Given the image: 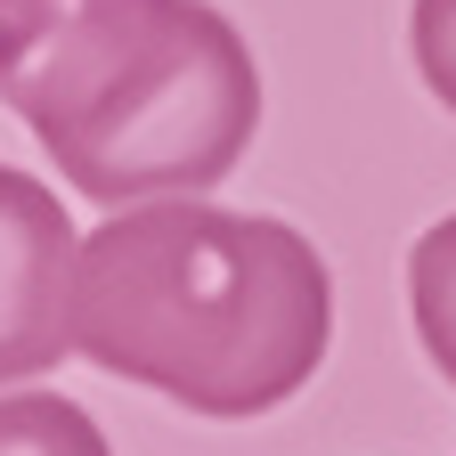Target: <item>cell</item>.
Segmentation results:
<instances>
[{
	"instance_id": "obj_3",
	"label": "cell",
	"mask_w": 456,
	"mask_h": 456,
	"mask_svg": "<svg viewBox=\"0 0 456 456\" xmlns=\"http://www.w3.org/2000/svg\"><path fill=\"white\" fill-rule=\"evenodd\" d=\"M74 261L82 228L57 188L0 163V383L49 375L74 351Z\"/></svg>"
},
{
	"instance_id": "obj_6",
	"label": "cell",
	"mask_w": 456,
	"mask_h": 456,
	"mask_svg": "<svg viewBox=\"0 0 456 456\" xmlns=\"http://www.w3.org/2000/svg\"><path fill=\"white\" fill-rule=\"evenodd\" d=\"M408 41H416V74H424V90L456 114V0H416Z\"/></svg>"
},
{
	"instance_id": "obj_1",
	"label": "cell",
	"mask_w": 456,
	"mask_h": 456,
	"mask_svg": "<svg viewBox=\"0 0 456 456\" xmlns=\"http://www.w3.org/2000/svg\"><path fill=\"white\" fill-rule=\"evenodd\" d=\"M334 342V277L302 228L204 196L114 204L74 261V351L188 416L285 408Z\"/></svg>"
},
{
	"instance_id": "obj_4",
	"label": "cell",
	"mask_w": 456,
	"mask_h": 456,
	"mask_svg": "<svg viewBox=\"0 0 456 456\" xmlns=\"http://www.w3.org/2000/svg\"><path fill=\"white\" fill-rule=\"evenodd\" d=\"M0 456H114L98 416L66 391H9L0 399Z\"/></svg>"
},
{
	"instance_id": "obj_2",
	"label": "cell",
	"mask_w": 456,
	"mask_h": 456,
	"mask_svg": "<svg viewBox=\"0 0 456 456\" xmlns=\"http://www.w3.org/2000/svg\"><path fill=\"white\" fill-rule=\"evenodd\" d=\"M0 106L90 204L204 196L261 131V66L212 0H0Z\"/></svg>"
},
{
	"instance_id": "obj_5",
	"label": "cell",
	"mask_w": 456,
	"mask_h": 456,
	"mask_svg": "<svg viewBox=\"0 0 456 456\" xmlns=\"http://www.w3.org/2000/svg\"><path fill=\"white\" fill-rule=\"evenodd\" d=\"M408 302H416V334H424L432 367L456 383V212L416 237V253H408Z\"/></svg>"
}]
</instances>
